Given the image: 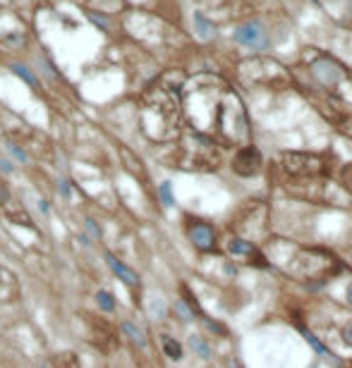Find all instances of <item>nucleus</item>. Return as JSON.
I'll list each match as a JSON object with an SVG mask.
<instances>
[{
    "mask_svg": "<svg viewBox=\"0 0 352 368\" xmlns=\"http://www.w3.org/2000/svg\"><path fill=\"white\" fill-rule=\"evenodd\" d=\"M278 160L283 163V168L297 175V177H314L321 172V158L319 156H312V153H297V151H285L278 156Z\"/></svg>",
    "mask_w": 352,
    "mask_h": 368,
    "instance_id": "1",
    "label": "nucleus"
},
{
    "mask_svg": "<svg viewBox=\"0 0 352 368\" xmlns=\"http://www.w3.org/2000/svg\"><path fill=\"white\" fill-rule=\"evenodd\" d=\"M235 41L247 46V48L264 51V48H268V31L261 22H244L235 31Z\"/></svg>",
    "mask_w": 352,
    "mask_h": 368,
    "instance_id": "2",
    "label": "nucleus"
},
{
    "mask_svg": "<svg viewBox=\"0 0 352 368\" xmlns=\"http://www.w3.org/2000/svg\"><path fill=\"white\" fill-rule=\"evenodd\" d=\"M187 237L199 251H216V229L204 220H189L187 223Z\"/></svg>",
    "mask_w": 352,
    "mask_h": 368,
    "instance_id": "3",
    "label": "nucleus"
},
{
    "mask_svg": "<svg viewBox=\"0 0 352 368\" xmlns=\"http://www.w3.org/2000/svg\"><path fill=\"white\" fill-rule=\"evenodd\" d=\"M233 168H235V172H237V175H242V177H252V175H257V172L261 170V153H259L254 146L242 148V151L235 156Z\"/></svg>",
    "mask_w": 352,
    "mask_h": 368,
    "instance_id": "4",
    "label": "nucleus"
},
{
    "mask_svg": "<svg viewBox=\"0 0 352 368\" xmlns=\"http://www.w3.org/2000/svg\"><path fill=\"white\" fill-rule=\"evenodd\" d=\"M312 74L326 86H335L340 79H343V67L335 65L333 60L328 57H319L314 65H312Z\"/></svg>",
    "mask_w": 352,
    "mask_h": 368,
    "instance_id": "5",
    "label": "nucleus"
},
{
    "mask_svg": "<svg viewBox=\"0 0 352 368\" xmlns=\"http://www.w3.org/2000/svg\"><path fill=\"white\" fill-rule=\"evenodd\" d=\"M106 261H108V265H111V270L117 275V280H122V284H127V287H137L139 284V278H137V273L132 270V268H127L122 261H117L113 254L106 256Z\"/></svg>",
    "mask_w": 352,
    "mask_h": 368,
    "instance_id": "6",
    "label": "nucleus"
},
{
    "mask_svg": "<svg viewBox=\"0 0 352 368\" xmlns=\"http://www.w3.org/2000/svg\"><path fill=\"white\" fill-rule=\"evenodd\" d=\"M194 31H197V36H199V38H204V41H208V38L216 34L213 22H211L208 17H204L202 12H194Z\"/></svg>",
    "mask_w": 352,
    "mask_h": 368,
    "instance_id": "7",
    "label": "nucleus"
},
{
    "mask_svg": "<svg viewBox=\"0 0 352 368\" xmlns=\"http://www.w3.org/2000/svg\"><path fill=\"white\" fill-rule=\"evenodd\" d=\"M228 249L237 256H244V258H254V256H257L254 244H252V242H244V239H240V237H233V239L228 242Z\"/></svg>",
    "mask_w": 352,
    "mask_h": 368,
    "instance_id": "8",
    "label": "nucleus"
},
{
    "mask_svg": "<svg viewBox=\"0 0 352 368\" xmlns=\"http://www.w3.org/2000/svg\"><path fill=\"white\" fill-rule=\"evenodd\" d=\"M161 344H163V351H166L168 359H173V361H180V359H182V344H180L175 337L161 335Z\"/></svg>",
    "mask_w": 352,
    "mask_h": 368,
    "instance_id": "9",
    "label": "nucleus"
},
{
    "mask_svg": "<svg viewBox=\"0 0 352 368\" xmlns=\"http://www.w3.org/2000/svg\"><path fill=\"white\" fill-rule=\"evenodd\" d=\"M122 330H125V335H127L130 340L134 342V344H139V347H147V337H144V330H142V328H137L134 323L125 320V323H122Z\"/></svg>",
    "mask_w": 352,
    "mask_h": 368,
    "instance_id": "10",
    "label": "nucleus"
},
{
    "mask_svg": "<svg viewBox=\"0 0 352 368\" xmlns=\"http://www.w3.org/2000/svg\"><path fill=\"white\" fill-rule=\"evenodd\" d=\"M12 72H15L17 77H22V79H24V82H27V84L31 86V88H36V86H38V79H36V74L31 72V70H29V67H27V65H19V62H12Z\"/></svg>",
    "mask_w": 352,
    "mask_h": 368,
    "instance_id": "11",
    "label": "nucleus"
},
{
    "mask_svg": "<svg viewBox=\"0 0 352 368\" xmlns=\"http://www.w3.org/2000/svg\"><path fill=\"white\" fill-rule=\"evenodd\" d=\"M56 368H82V364H79L77 354H72V351H62V354L56 356Z\"/></svg>",
    "mask_w": 352,
    "mask_h": 368,
    "instance_id": "12",
    "label": "nucleus"
},
{
    "mask_svg": "<svg viewBox=\"0 0 352 368\" xmlns=\"http://www.w3.org/2000/svg\"><path fill=\"white\" fill-rule=\"evenodd\" d=\"M96 304H98V309H103L106 313L115 311V299H113V294H111L108 289H101V292L96 294Z\"/></svg>",
    "mask_w": 352,
    "mask_h": 368,
    "instance_id": "13",
    "label": "nucleus"
},
{
    "mask_svg": "<svg viewBox=\"0 0 352 368\" xmlns=\"http://www.w3.org/2000/svg\"><path fill=\"white\" fill-rule=\"evenodd\" d=\"M189 344H192V349H197V354H199V356H208V354H211L208 344H206L199 335H192V337H189Z\"/></svg>",
    "mask_w": 352,
    "mask_h": 368,
    "instance_id": "14",
    "label": "nucleus"
},
{
    "mask_svg": "<svg viewBox=\"0 0 352 368\" xmlns=\"http://www.w3.org/2000/svg\"><path fill=\"white\" fill-rule=\"evenodd\" d=\"M161 196L166 201V206H173V203H175V201H173V194H170V182H163V184H161Z\"/></svg>",
    "mask_w": 352,
    "mask_h": 368,
    "instance_id": "15",
    "label": "nucleus"
},
{
    "mask_svg": "<svg viewBox=\"0 0 352 368\" xmlns=\"http://www.w3.org/2000/svg\"><path fill=\"white\" fill-rule=\"evenodd\" d=\"M10 151H12V156H15L17 160H22V163H27V153H24L22 148H17V146H10Z\"/></svg>",
    "mask_w": 352,
    "mask_h": 368,
    "instance_id": "16",
    "label": "nucleus"
},
{
    "mask_svg": "<svg viewBox=\"0 0 352 368\" xmlns=\"http://www.w3.org/2000/svg\"><path fill=\"white\" fill-rule=\"evenodd\" d=\"M343 182H345V187L352 189V165H348V168L343 170Z\"/></svg>",
    "mask_w": 352,
    "mask_h": 368,
    "instance_id": "17",
    "label": "nucleus"
},
{
    "mask_svg": "<svg viewBox=\"0 0 352 368\" xmlns=\"http://www.w3.org/2000/svg\"><path fill=\"white\" fill-rule=\"evenodd\" d=\"M343 342H345L348 347H352V323L345 328V330H343Z\"/></svg>",
    "mask_w": 352,
    "mask_h": 368,
    "instance_id": "18",
    "label": "nucleus"
},
{
    "mask_svg": "<svg viewBox=\"0 0 352 368\" xmlns=\"http://www.w3.org/2000/svg\"><path fill=\"white\" fill-rule=\"evenodd\" d=\"M60 192L62 196H70V182H60Z\"/></svg>",
    "mask_w": 352,
    "mask_h": 368,
    "instance_id": "19",
    "label": "nucleus"
},
{
    "mask_svg": "<svg viewBox=\"0 0 352 368\" xmlns=\"http://www.w3.org/2000/svg\"><path fill=\"white\" fill-rule=\"evenodd\" d=\"M0 170H5V172H12V165L7 163V160H0Z\"/></svg>",
    "mask_w": 352,
    "mask_h": 368,
    "instance_id": "20",
    "label": "nucleus"
},
{
    "mask_svg": "<svg viewBox=\"0 0 352 368\" xmlns=\"http://www.w3.org/2000/svg\"><path fill=\"white\" fill-rule=\"evenodd\" d=\"M0 273H2V270H0Z\"/></svg>",
    "mask_w": 352,
    "mask_h": 368,
    "instance_id": "21",
    "label": "nucleus"
}]
</instances>
